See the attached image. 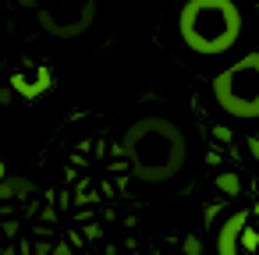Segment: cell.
Segmentation results:
<instances>
[{"instance_id": "12", "label": "cell", "mask_w": 259, "mask_h": 255, "mask_svg": "<svg viewBox=\"0 0 259 255\" xmlns=\"http://www.w3.org/2000/svg\"><path fill=\"white\" fill-rule=\"evenodd\" d=\"M185 255H202V244L195 237H185Z\"/></svg>"}, {"instance_id": "2", "label": "cell", "mask_w": 259, "mask_h": 255, "mask_svg": "<svg viewBox=\"0 0 259 255\" xmlns=\"http://www.w3.org/2000/svg\"><path fill=\"white\" fill-rule=\"evenodd\" d=\"M241 11L234 0H185L178 36L195 57H224L241 39Z\"/></svg>"}, {"instance_id": "10", "label": "cell", "mask_w": 259, "mask_h": 255, "mask_svg": "<svg viewBox=\"0 0 259 255\" xmlns=\"http://www.w3.org/2000/svg\"><path fill=\"white\" fill-rule=\"evenodd\" d=\"M0 202H15V188L8 177H0Z\"/></svg>"}, {"instance_id": "5", "label": "cell", "mask_w": 259, "mask_h": 255, "mask_svg": "<svg viewBox=\"0 0 259 255\" xmlns=\"http://www.w3.org/2000/svg\"><path fill=\"white\" fill-rule=\"evenodd\" d=\"M93 15H96V8L93 4H85V11H82V18H75V22H68V25H61L57 18H50L47 11H39V25L50 32V36H57V39H75V36H82L89 25H93Z\"/></svg>"}, {"instance_id": "4", "label": "cell", "mask_w": 259, "mask_h": 255, "mask_svg": "<svg viewBox=\"0 0 259 255\" xmlns=\"http://www.w3.org/2000/svg\"><path fill=\"white\" fill-rule=\"evenodd\" d=\"M245 227H248V213L245 209L231 213L217 227V255H252V248L245 244Z\"/></svg>"}, {"instance_id": "1", "label": "cell", "mask_w": 259, "mask_h": 255, "mask_svg": "<svg viewBox=\"0 0 259 255\" xmlns=\"http://www.w3.org/2000/svg\"><path fill=\"white\" fill-rule=\"evenodd\" d=\"M117 152L142 184H167L188 163V138L170 117H139L121 135Z\"/></svg>"}, {"instance_id": "7", "label": "cell", "mask_w": 259, "mask_h": 255, "mask_svg": "<svg viewBox=\"0 0 259 255\" xmlns=\"http://www.w3.org/2000/svg\"><path fill=\"white\" fill-rule=\"evenodd\" d=\"M8 181H11V188H15V198H29V195H36V184L29 181V177H22V174H8Z\"/></svg>"}, {"instance_id": "13", "label": "cell", "mask_w": 259, "mask_h": 255, "mask_svg": "<svg viewBox=\"0 0 259 255\" xmlns=\"http://www.w3.org/2000/svg\"><path fill=\"white\" fill-rule=\"evenodd\" d=\"M248 156L259 163V135H248Z\"/></svg>"}, {"instance_id": "17", "label": "cell", "mask_w": 259, "mask_h": 255, "mask_svg": "<svg viewBox=\"0 0 259 255\" xmlns=\"http://www.w3.org/2000/svg\"><path fill=\"white\" fill-rule=\"evenodd\" d=\"M0 255H15V248H0Z\"/></svg>"}, {"instance_id": "14", "label": "cell", "mask_w": 259, "mask_h": 255, "mask_svg": "<svg viewBox=\"0 0 259 255\" xmlns=\"http://www.w3.org/2000/svg\"><path fill=\"white\" fill-rule=\"evenodd\" d=\"M11 99H15V85L11 89H0V107H8Z\"/></svg>"}, {"instance_id": "18", "label": "cell", "mask_w": 259, "mask_h": 255, "mask_svg": "<svg viewBox=\"0 0 259 255\" xmlns=\"http://www.w3.org/2000/svg\"><path fill=\"white\" fill-rule=\"evenodd\" d=\"M255 209H259V206H255Z\"/></svg>"}, {"instance_id": "8", "label": "cell", "mask_w": 259, "mask_h": 255, "mask_svg": "<svg viewBox=\"0 0 259 255\" xmlns=\"http://www.w3.org/2000/svg\"><path fill=\"white\" fill-rule=\"evenodd\" d=\"M217 188L227 191V195H238V177H234V174H220V177H217Z\"/></svg>"}, {"instance_id": "11", "label": "cell", "mask_w": 259, "mask_h": 255, "mask_svg": "<svg viewBox=\"0 0 259 255\" xmlns=\"http://www.w3.org/2000/svg\"><path fill=\"white\" fill-rule=\"evenodd\" d=\"M50 251H54V244H50L47 237H39V241L32 244V255H50Z\"/></svg>"}, {"instance_id": "3", "label": "cell", "mask_w": 259, "mask_h": 255, "mask_svg": "<svg viewBox=\"0 0 259 255\" xmlns=\"http://www.w3.org/2000/svg\"><path fill=\"white\" fill-rule=\"evenodd\" d=\"M213 99L227 117L255 121L259 117V50L245 54L220 75H213Z\"/></svg>"}, {"instance_id": "6", "label": "cell", "mask_w": 259, "mask_h": 255, "mask_svg": "<svg viewBox=\"0 0 259 255\" xmlns=\"http://www.w3.org/2000/svg\"><path fill=\"white\" fill-rule=\"evenodd\" d=\"M11 85H15V92L25 96V99H39V96L54 85V75H50V68H36V82H25V75H15Z\"/></svg>"}, {"instance_id": "9", "label": "cell", "mask_w": 259, "mask_h": 255, "mask_svg": "<svg viewBox=\"0 0 259 255\" xmlns=\"http://www.w3.org/2000/svg\"><path fill=\"white\" fill-rule=\"evenodd\" d=\"M0 230H4V237H18V230H22V223H18L15 216H4V223H0Z\"/></svg>"}, {"instance_id": "16", "label": "cell", "mask_w": 259, "mask_h": 255, "mask_svg": "<svg viewBox=\"0 0 259 255\" xmlns=\"http://www.w3.org/2000/svg\"><path fill=\"white\" fill-rule=\"evenodd\" d=\"M0 177H8V163L4 160H0Z\"/></svg>"}, {"instance_id": "15", "label": "cell", "mask_w": 259, "mask_h": 255, "mask_svg": "<svg viewBox=\"0 0 259 255\" xmlns=\"http://www.w3.org/2000/svg\"><path fill=\"white\" fill-rule=\"evenodd\" d=\"M39 220H43V223H54V206H47V209L39 213Z\"/></svg>"}]
</instances>
